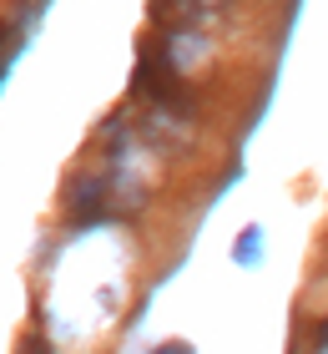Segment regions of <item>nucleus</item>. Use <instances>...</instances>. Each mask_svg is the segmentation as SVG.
<instances>
[{"label":"nucleus","instance_id":"nucleus-6","mask_svg":"<svg viewBox=\"0 0 328 354\" xmlns=\"http://www.w3.org/2000/svg\"><path fill=\"white\" fill-rule=\"evenodd\" d=\"M157 354H192V349H187V344H162Z\"/></svg>","mask_w":328,"mask_h":354},{"label":"nucleus","instance_id":"nucleus-1","mask_svg":"<svg viewBox=\"0 0 328 354\" xmlns=\"http://www.w3.org/2000/svg\"><path fill=\"white\" fill-rule=\"evenodd\" d=\"M157 46V56L167 61V66L177 71V76H187V71H202L207 61H212V36L197 21H182V26H162V36L152 41Z\"/></svg>","mask_w":328,"mask_h":354},{"label":"nucleus","instance_id":"nucleus-5","mask_svg":"<svg viewBox=\"0 0 328 354\" xmlns=\"http://www.w3.org/2000/svg\"><path fill=\"white\" fill-rule=\"evenodd\" d=\"M21 354H56V349H51V344H46V339H41V334H30V339L21 344Z\"/></svg>","mask_w":328,"mask_h":354},{"label":"nucleus","instance_id":"nucleus-3","mask_svg":"<svg viewBox=\"0 0 328 354\" xmlns=\"http://www.w3.org/2000/svg\"><path fill=\"white\" fill-rule=\"evenodd\" d=\"M152 21L157 26H182V21H202V10L192 0H152Z\"/></svg>","mask_w":328,"mask_h":354},{"label":"nucleus","instance_id":"nucleus-2","mask_svg":"<svg viewBox=\"0 0 328 354\" xmlns=\"http://www.w3.org/2000/svg\"><path fill=\"white\" fill-rule=\"evenodd\" d=\"M66 213L76 223H91V218H106L111 213V192H106V177H91V172H76L66 183Z\"/></svg>","mask_w":328,"mask_h":354},{"label":"nucleus","instance_id":"nucleus-4","mask_svg":"<svg viewBox=\"0 0 328 354\" xmlns=\"http://www.w3.org/2000/svg\"><path fill=\"white\" fill-rule=\"evenodd\" d=\"M258 248H262V233H258V228H248V233L238 238V259H242V263H253Z\"/></svg>","mask_w":328,"mask_h":354}]
</instances>
